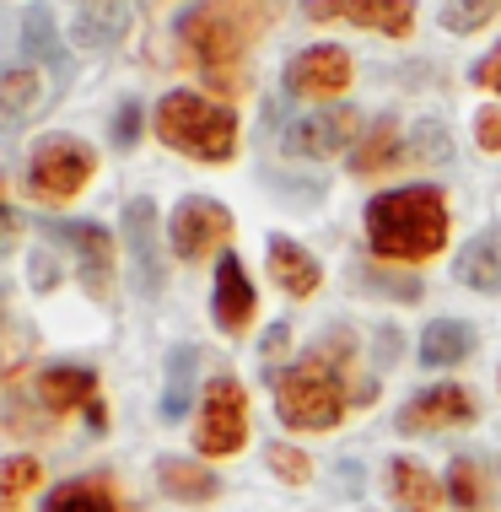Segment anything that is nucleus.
Listing matches in <instances>:
<instances>
[{
    "label": "nucleus",
    "mask_w": 501,
    "mask_h": 512,
    "mask_svg": "<svg viewBox=\"0 0 501 512\" xmlns=\"http://www.w3.org/2000/svg\"><path fill=\"white\" fill-rule=\"evenodd\" d=\"M367 281H372V286H383V292H394V297H405V302L421 297V275H378V270H372Z\"/></svg>",
    "instance_id": "obj_33"
},
{
    "label": "nucleus",
    "mask_w": 501,
    "mask_h": 512,
    "mask_svg": "<svg viewBox=\"0 0 501 512\" xmlns=\"http://www.w3.org/2000/svg\"><path fill=\"white\" fill-rule=\"evenodd\" d=\"M264 464H270L281 480H291V486H302V480L313 475V459H308L302 448H286V442H275V448L264 453Z\"/></svg>",
    "instance_id": "obj_30"
},
{
    "label": "nucleus",
    "mask_w": 501,
    "mask_h": 512,
    "mask_svg": "<svg viewBox=\"0 0 501 512\" xmlns=\"http://www.w3.org/2000/svg\"><path fill=\"white\" fill-rule=\"evenodd\" d=\"M469 351H475V329L469 324H458V318L426 324V335H421V362L426 367H458Z\"/></svg>",
    "instance_id": "obj_20"
},
{
    "label": "nucleus",
    "mask_w": 501,
    "mask_h": 512,
    "mask_svg": "<svg viewBox=\"0 0 501 512\" xmlns=\"http://www.w3.org/2000/svg\"><path fill=\"white\" fill-rule=\"evenodd\" d=\"M313 22H356L372 33L405 38L415 27V0H302Z\"/></svg>",
    "instance_id": "obj_8"
},
{
    "label": "nucleus",
    "mask_w": 501,
    "mask_h": 512,
    "mask_svg": "<svg viewBox=\"0 0 501 512\" xmlns=\"http://www.w3.org/2000/svg\"><path fill=\"white\" fill-rule=\"evenodd\" d=\"M141 141V103H119V119H114V146L130 151Z\"/></svg>",
    "instance_id": "obj_32"
},
{
    "label": "nucleus",
    "mask_w": 501,
    "mask_h": 512,
    "mask_svg": "<svg viewBox=\"0 0 501 512\" xmlns=\"http://www.w3.org/2000/svg\"><path fill=\"white\" fill-rule=\"evenodd\" d=\"M254 308H259V297H254V281H248L243 259H238V254H221V265H216V292H211L216 329H221V335H243V329L254 324Z\"/></svg>",
    "instance_id": "obj_13"
},
{
    "label": "nucleus",
    "mask_w": 501,
    "mask_h": 512,
    "mask_svg": "<svg viewBox=\"0 0 501 512\" xmlns=\"http://www.w3.org/2000/svg\"><path fill=\"white\" fill-rule=\"evenodd\" d=\"M475 135L485 151H501V108H485V114L475 119Z\"/></svg>",
    "instance_id": "obj_34"
},
{
    "label": "nucleus",
    "mask_w": 501,
    "mask_h": 512,
    "mask_svg": "<svg viewBox=\"0 0 501 512\" xmlns=\"http://www.w3.org/2000/svg\"><path fill=\"white\" fill-rule=\"evenodd\" d=\"M270 275H275V286H281L286 297H313L318 281H324L318 259L291 238H270Z\"/></svg>",
    "instance_id": "obj_17"
},
{
    "label": "nucleus",
    "mask_w": 501,
    "mask_h": 512,
    "mask_svg": "<svg viewBox=\"0 0 501 512\" xmlns=\"http://www.w3.org/2000/svg\"><path fill=\"white\" fill-rule=\"evenodd\" d=\"M351 87V54L334 44H313L286 65V92L291 98H340Z\"/></svg>",
    "instance_id": "obj_9"
},
{
    "label": "nucleus",
    "mask_w": 501,
    "mask_h": 512,
    "mask_svg": "<svg viewBox=\"0 0 501 512\" xmlns=\"http://www.w3.org/2000/svg\"><path fill=\"white\" fill-rule=\"evenodd\" d=\"M491 0H442V27L448 33H475V27L491 22Z\"/></svg>",
    "instance_id": "obj_29"
},
{
    "label": "nucleus",
    "mask_w": 501,
    "mask_h": 512,
    "mask_svg": "<svg viewBox=\"0 0 501 512\" xmlns=\"http://www.w3.org/2000/svg\"><path fill=\"white\" fill-rule=\"evenodd\" d=\"M453 275L469 286V292H501V221L496 227H485L480 238H469L464 248H458V265Z\"/></svg>",
    "instance_id": "obj_15"
},
{
    "label": "nucleus",
    "mask_w": 501,
    "mask_h": 512,
    "mask_svg": "<svg viewBox=\"0 0 501 512\" xmlns=\"http://www.w3.org/2000/svg\"><path fill=\"white\" fill-rule=\"evenodd\" d=\"M448 496L458 507H485L491 502V480H485V469L475 459H453L448 464Z\"/></svg>",
    "instance_id": "obj_27"
},
{
    "label": "nucleus",
    "mask_w": 501,
    "mask_h": 512,
    "mask_svg": "<svg viewBox=\"0 0 501 512\" xmlns=\"http://www.w3.org/2000/svg\"><path fill=\"white\" fill-rule=\"evenodd\" d=\"M345 405H351V394H345V383L334 378V367L324 356L291 367L275 383V415H281L291 432H329V426H340Z\"/></svg>",
    "instance_id": "obj_4"
},
{
    "label": "nucleus",
    "mask_w": 501,
    "mask_h": 512,
    "mask_svg": "<svg viewBox=\"0 0 501 512\" xmlns=\"http://www.w3.org/2000/svg\"><path fill=\"white\" fill-rule=\"evenodd\" d=\"M11 238H17V216L6 211V200H0V248H6Z\"/></svg>",
    "instance_id": "obj_39"
},
{
    "label": "nucleus",
    "mask_w": 501,
    "mask_h": 512,
    "mask_svg": "<svg viewBox=\"0 0 501 512\" xmlns=\"http://www.w3.org/2000/svg\"><path fill=\"white\" fill-rule=\"evenodd\" d=\"M361 114L356 108H324V114H302L286 124V151L291 157H334L356 141Z\"/></svg>",
    "instance_id": "obj_10"
},
{
    "label": "nucleus",
    "mask_w": 501,
    "mask_h": 512,
    "mask_svg": "<svg viewBox=\"0 0 501 512\" xmlns=\"http://www.w3.org/2000/svg\"><path fill=\"white\" fill-rule=\"evenodd\" d=\"M340 491H345V496L361 491V469H356V464H340Z\"/></svg>",
    "instance_id": "obj_38"
},
{
    "label": "nucleus",
    "mask_w": 501,
    "mask_h": 512,
    "mask_svg": "<svg viewBox=\"0 0 501 512\" xmlns=\"http://www.w3.org/2000/svg\"><path fill=\"white\" fill-rule=\"evenodd\" d=\"M475 81H480L485 92H501V49H491V54L475 65Z\"/></svg>",
    "instance_id": "obj_36"
},
{
    "label": "nucleus",
    "mask_w": 501,
    "mask_h": 512,
    "mask_svg": "<svg viewBox=\"0 0 501 512\" xmlns=\"http://www.w3.org/2000/svg\"><path fill=\"white\" fill-rule=\"evenodd\" d=\"M157 486L178 502H211V496H221V475L200 469L194 459H157Z\"/></svg>",
    "instance_id": "obj_19"
},
{
    "label": "nucleus",
    "mask_w": 501,
    "mask_h": 512,
    "mask_svg": "<svg viewBox=\"0 0 501 512\" xmlns=\"http://www.w3.org/2000/svg\"><path fill=\"white\" fill-rule=\"evenodd\" d=\"M367 243L383 259H431L448 243V200L431 184L388 189L367 205Z\"/></svg>",
    "instance_id": "obj_1"
},
{
    "label": "nucleus",
    "mask_w": 501,
    "mask_h": 512,
    "mask_svg": "<svg viewBox=\"0 0 501 512\" xmlns=\"http://www.w3.org/2000/svg\"><path fill=\"white\" fill-rule=\"evenodd\" d=\"M38 76L27 71V65H11V71H0V130H17L27 124V114L38 108Z\"/></svg>",
    "instance_id": "obj_22"
},
{
    "label": "nucleus",
    "mask_w": 501,
    "mask_h": 512,
    "mask_svg": "<svg viewBox=\"0 0 501 512\" xmlns=\"http://www.w3.org/2000/svg\"><path fill=\"white\" fill-rule=\"evenodd\" d=\"M97 168L92 146L71 141V135H49V141L33 146V162H27V189L38 200H71L87 189V178Z\"/></svg>",
    "instance_id": "obj_5"
},
{
    "label": "nucleus",
    "mask_w": 501,
    "mask_h": 512,
    "mask_svg": "<svg viewBox=\"0 0 501 512\" xmlns=\"http://www.w3.org/2000/svg\"><path fill=\"white\" fill-rule=\"evenodd\" d=\"M33 281L38 286H54V259L49 254H33Z\"/></svg>",
    "instance_id": "obj_37"
},
{
    "label": "nucleus",
    "mask_w": 501,
    "mask_h": 512,
    "mask_svg": "<svg viewBox=\"0 0 501 512\" xmlns=\"http://www.w3.org/2000/svg\"><path fill=\"white\" fill-rule=\"evenodd\" d=\"M157 135L184 157L227 162L238 151V114L227 103L200 98V92H167L157 103Z\"/></svg>",
    "instance_id": "obj_3"
},
{
    "label": "nucleus",
    "mask_w": 501,
    "mask_h": 512,
    "mask_svg": "<svg viewBox=\"0 0 501 512\" xmlns=\"http://www.w3.org/2000/svg\"><path fill=\"white\" fill-rule=\"evenodd\" d=\"M33 486H38V459L33 453H11V459H0V512L17 507Z\"/></svg>",
    "instance_id": "obj_28"
},
{
    "label": "nucleus",
    "mask_w": 501,
    "mask_h": 512,
    "mask_svg": "<svg viewBox=\"0 0 501 512\" xmlns=\"http://www.w3.org/2000/svg\"><path fill=\"white\" fill-rule=\"evenodd\" d=\"M124 243H130V259H135V292L157 297L162 292V254H157V205L151 200L124 205Z\"/></svg>",
    "instance_id": "obj_14"
},
{
    "label": "nucleus",
    "mask_w": 501,
    "mask_h": 512,
    "mask_svg": "<svg viewBox=\"0 0 501 512\" xmlns=\"http://www.w3.org/2000/svg\"><path fill=\"white\" fill-rule=\"evenodd\" d=\"M259 17H248V0H200L178 17V44L216 87H238L243 81V44Z\"/></svg>",
    "instance_id": "obj_2"
},
{
    "label": "nucleus",
    "mask_w": 501,
    "mask_h": 512,
    "mask_svg": "<svg viewBox=\"0 0 501 512\" xmlns=\"http://www.w3.org/2000/svg\"><path fill=\"white\" fill-rule=\"evenodd\" d=\"M405 157H421V162H448V130L442 124H415V135H410V146H405Z\"/></svg>",
    "instance_id": "obj_31"
},
{
    "label": "nucleus",
    "mask_w": 501,
    "mask_h": 512,
    "mask_svg": "<svg viewBox=\"0 0 501 512\" xmlns=\"http://www.w3.org/2000/svg\"><path fill=\"white\" fill-rule=\"evenodd\" d=\"M44 232L76 248L81 286H87L92 297H108V275H114V238H108L97 221H44Z\"/></svg>",
    "instance_id": "obj_11"
},
{
    "label": "nucleus",
    "mask_w": 501,
    "mask_h": 512,
    "mask_svg": "<svg viewBox=\"0 0 501 512\" xmlns=\"http://www.w3.org/2000/svg\"><path fill=\"white\" fill-rule=\"evenodd\" d=\"M232 232V211L211 195H189L173 205V216H167V238H173V254L178 259H200L211 254V248Z\"/></svg>",
    "instance_id": "obj_7"
},
{
    "label": "nucleus",
    "mask_w": 501,
    "mask_h": 512,
    "mask_svg": "<svg viewBox=\"0 0 501 512\" xmlns=\"http://www.w3.org/2000/svg\"><path fill=\"white\" fill-rule=\"evenodd\" d=\"M248 437V394L238 389V378H211V389L200 399V426H194V442L211 459H227L238 453Z\"/></svg>",
    "instance_id": "obj_6"
},
{
    "label": "nucleus",
    "mask_w": 501,
    "mask_h": 512,
    "mask_svg": "<svg viewBox=\"0 0 501 512\" xmlns=\"http://www.w3.org/2000/svg\"><path fill=\"white\" fill-rule=\"evenodd\" d=\"M194 367H200V351L194 345H178L167 356V389H162V421H184L194 405Z\"/></svg>",
    "instance_id": "obj_21"
},
{
    "label": "nucleus",
    "mask_w": 501,
    "mask_h": 512,
    "mask_svg": "<svg viewBox=\"0 0 501 512\" xmlns=\"http://www.w3.org/2000/svg\"><path fill=\"white\" fill-rule=\"evenodd\" d=\"M44 512H119V502L103 480H71V486H60L49 496Z\"/></svg>",
    "instance_id": "obj_24"
},
{
    "label": "nucleus",
    "mask_w": 501,
    "mask_h": 512,
    "mask_svg": "<svg viewBox=\"0 0 501 512\" xmlns=\"http://www.w3.org/2000/svg\"><path fill=\"white\" fill-rule=\"evenodd\" d=\"M475 421V394L458 389V383H437V389H421L399 410V432H448V426Z\"/></svg>",
    "instance_id": "obj_12"
},
{
    "label": "nucleus",
    "mask_w": 501,
    "mask_h": 512,
    "mask_svg": "<svg viewBox=\"0 0 501 512\" xmlns=\"http://www.w3.org/2000/svg\"><path fill=\"white\" fill-rule=\"evenodd\" d=\"M22 49L27 60H60V33H54V11L49 6H27L22 17Z\"/></svg>",
    "instance_id": "obj_26"
},
{
    "label": "nucleus",
    "mask_w": 501,
    "mask_h": 512,
    "mask_svg": "<svg viewBox=\"0 0 501 512\" xmlns=\"http://www.w3.org/2000/svg\"><path fill=\"white\" fill-rule=\"evenodd\" d=\"M286 345H291V329L286 324H270V329H264V340H259V356H264V362H275Z\"/></svg>",
    "instance_id": "obj_35"
},
{
    "label": "nucleus",
    "mask_w": 501,
    "mask_h": 512,
    "mask_svg": "<svg viewBox=\"0 0 501 512\" xmlns=\"http://www.w3.org/2000/svg\"><path fill=\"white\" fill-rule=\"evenodd\" d=\"M394 162H399V130H394V119H383L378 130L351 151V168L356 173H383V168H394Z\"/></svg>",
    "instance_id": "obj_25"
},
{
    "label": "nucleus",
    "mask_w": 501,
    "mask_h": 512,
    "mask_svg": "<svg viewBox=\"0 0 501 512\" xmlns=\"http://www.w3.org/2000/svg\"><path fill=\"white\" fill-rule=\"evenodd\" d=\"M388 491H394L399 512H437L442 507V486L431 480V469L415 464V459H394V464H388Z\"/></svg>",
    "instance_id": "obj_18"
},
{
    "label": "nucleus",
    "mask_w": 501,
    "mask_h": 512,
    "mask_svg": "<svg viewBox=\"0 0 501 512\" xmlns=\"http://www.w3.org/2000/svg\"><path fill=\"white\" fill-rule=\"evenodd\" d=\"M119 33H124V6H114V0H97L71 22V38L81 49H108Z\"/></svg>",
    "instance_id": "obj_23"
},
{
    "label": "nucleus",
    "mask_w": 501,
    "mask_h": 512,
    "mask_svg": "<svg viewBox=\"0 0 501 512\" xmlns=\"http://www.w3.org/2000/svg\"><path fill=\"white\" fill-rule=\"evenodd\" d=\"M38 399H44V410H54V415L92 410L97 405V378L87 367H44L38 372Z\"/></svg>",
    "instance_id": "obj_16"
}]
</instances>
